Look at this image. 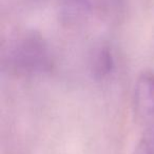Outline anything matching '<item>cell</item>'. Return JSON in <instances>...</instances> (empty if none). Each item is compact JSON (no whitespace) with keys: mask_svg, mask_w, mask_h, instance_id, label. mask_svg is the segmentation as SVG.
<instances>
[{"mask_svg":"<svg viewBox=\"0 0 154 154\" xmlns=\"http://www.w3.org/2000/svg\"><path fill=\"white\" fill-rule=\"evenodd\" d=\"M8 64L19 75L33 76L50 71L52 56L40 35L28 33L14 42L8 53Z\"/></svg>","mask_w":154,"mask_h":154,"instance_id":"6da1fadb","label":"cell"},{"mask_svg":"<svg viewBox=\"0 0 154 154\" xmlns=\"http://www.w3.org/2000/svg\"><path fill=\"white\" fill-rule=\"evenodd\" d=\"M135 113L143 120L154 118V74L143 73L136 82L134 89Z\"/></svg>","mask_w":154,"mask_h":154,"instance_id":"7a4b0ae2","label":"cell"},{"mask_svg":"<svg viewBox=\"0 0 154 154\" xmlns=\"http://www.w3.org/2000/svg\"><path fill=\"white\" fill-rule=\"evenodd\" d=\"M61 21L68 26L80 24L88 18L92 9V0H58Z\"/></svg>","mask_w":154,"mask_h":154,"instance_id":"3957f363","label":"cell"},{"mask_svg":"<svg viewBox=\"0 0 154 154\" xmlns=\"http://www.w3.org/2000/svg\"><path fill=\"white\" fill-rule=\"evenodd\" d=\"M113 66V57L108 48H101L95 53L92 69L97 77H105L111 72Z\"/></svg>","mask_w":154,"mask_h":154,"instance_id":"277c9868","label":"cell"},{"mask_svg":"<svg viewBox=\"0 0 154 154\" xmlns=\"http://www.w3.org/2000/svg\"><path fill=\"white\" fill-rule=\"evenodd\" d=\"M139 154H154V118L150 120L143 133Z\"/></svg>","mask_w":154,"mask_h":154,"instance_id":"5b68a950","label":"cell"}]
</instances>
